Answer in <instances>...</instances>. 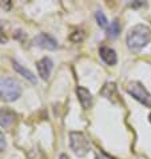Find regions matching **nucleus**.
Masks as SVG:
<instances>
[{"mask_svg": "<svg viewBox=\"0 0 151 159\" xmlns=\"http://www.w3.org/2000/svg\"><path fill=\"white\" fill-rule=\"evenodd\" d=\"M151 40V30L144 24L134 25L127 34V46L132 51L144 48Z\"/></svg>", "mask_w": 151, "mask_h": 159, "instance_id": "1", "label": "nucleus"}, {"mask_svg": "<svg viewBox=\"0 0 151 159\" xmlns=\"http://www.w3.org/2000/svg\"><path fill=\"white\" fill-rule=\"evenodd\" d=\"M96 159H110L108 157H106V155H98Z\"/></svg>", "mask_w": 151, "mask_h": 159, "instance_id": "16", "label": "nucleus"}, {"mask_svg": "<svg viewBox=\"0 0 151 159\" xmlns=\"http://www.w3.org/2000/svg\"><path fill=\"white\" fill-rule=\"evenodd\" d=\"M76 95L79 98V102L83 106V108H90L92 104V95L91 92L84 87H76Z\"/></svg>", "mask_w": 151, "mask_h": 159, "instance_id": "8", "label": "nucleus"}, {"mask_svg": "<svg viewBox=\"0 0 151 159\" xmlns=\"http://www.w3.org/2000/svg\"><path fill=\"white\" fill-rule=\"evenodd\" d=\"M100 58L103 59L106 63L110 64V66H114L115 63H117V54H115V51L112 50V48L110 47H102L100 51Z\"/></svg>", "mask_w": 151, "mask_h": 159, "instance_id": "9", "label": "nucleus"}, {"mask_svg": "<svg viewBox=\"0 0 151 159\" xmlns=\"http://www.w3.org/2000/svg\"><path fill=\"white\" fill-rule=\"evenodd\" d=\"M21 87L12 78H0V99L14 102L20 96Z\"/></svg>", "mask_w": 151, "mask_h": 159, "instance_id": "2", "label": "nucleus"}, {"mask_svg": "<svg viewBox=\"0 0 151 159\" xmlns=\"http://www.w3.org/2000/svg\"><path fill=\"white\" fill-rule=\"evenodd\" d=\"M32 43L35 44V46L40 47V48H46V50H51V51L56 50V47H57L56 40L47 34H39L38 36L34 38Z\"/></svg>", "mask_w": 151, "mask_h": 159, "instance_id": "5", "label": "nucleus"}, {"mask_svg": "<svg viewBox=\"0 0 151 159\" xmlns=\"http://www.w3.org/2000/svg\"><path fill=\"white\" fill-rule=\"evenodd\" d=\"M95 17H96V21H98V24L100 25L102 28H106L108 25V21H107V17L104 16V14L102 11H98L96 12V15H95Z\"/></svg>", "mask_w": 151, "mask_h": 159, "instance_id": "12", "label": "nucleus"}, {"mask_svg": "<svg viewBox=\"0 0 151 159\" xmlns=\"http://www.w3.org/2000/svg\"><path fill=\"white\" fill-rule=\"evenodd\" d=\"M15 119H16V115L12 110H10L8 107H3L0 110V126L3 129H10L14 125Z\"/></svg>", "mask_w": 151, "mask_h": 159, "instance_id": "6", "label": "nucleus"}, {"mask_svg": "<svg viewBox=\"0 0 151 159\" xmlns=\"http://www.w3.org/2000/svg\"><path fill=\"white\" fill-rule=\"evenodd\" d=\"M59 159H68V157L66 155V154H62V155H60V158H59Z\"/></svg>", "mask_w": 151, "mask_h": 159, "instance_id": "17", "label": "nucleus"}, {"mask_svg": "<svg viewBox=\"0 0 151 159\" xmlns=\"http://www.w3.org/2000/svg\"><path fill=\"white\" fill-rule=\"evenodd\" d=\"M70 146L78 157H84L90 151V142L83 132L72 131L70 132Z\"/></svg>", "mask_w": 151, "mask_h": 159, "instance_id": "3", "label": "nucleus"}, {"mask_svg": "<svg viewBox=\"0 0 151 159\" xmlns=\"http://www.w3.org/2000/svg\"><path fill=\"white\" fill-rule=\"evenodd\" d=\"M149 118H150V122H151V114H150V116H149Z\"/></svg>", "mask_w": 151, "mask_h": 159, "instance_id": "18", "label": "nucleus"}, {"mask_svg": "<svg viewBox=\"0 0 151 159\" xmlns=\"http://www.w3.org/2000/svg\"><path fill=\"white\" fill-rule=\"evenodd\" d=\"M52 60L50 58H43L40 59L36 63V68H38V72H39V76L44 80H47L48 76L51 74V70H52Z\"/></svg>", "mask_w": 151, "mask_h": 159, "instance_id": "7", "label": "nucleus"}, {"mask_svg": "<svg viewBox=\"0 0 151 159\" xmlns=\"http://www.w3.org/2000/svg\"><path fill=\"white\" fill-rule=\"evenodd\" d=\"M83 38H84L83 31H78V32H74L72 35H71V40L72 42H82Z\"/></svg>", "mask_w": 151, "mask_h": 159, "instance_id": "13", "label": "nucleus"}, {"mask_svg": "<svg viewBox=\"0 0 151 159\" xmlns=\"http://www.w3.org/2000/svg\"><path fill=\"white\" fill-rule=\"evenodd\" d=\"M7 36H6V34H4V31L2 30V27H0V43H7Z\"/></svg>", "mask_w": 151, "mask_h": 159, "instance_id": "15", "label": "nucleus"}, {"mask_svg": "<svg viewBox=\"0 0 151 159\" xmlns=\"http://www.w3.org/2000/svg\"><path fill=\"white\" fill-rule=\"evenodd\" d=\"M12 64H14V68L16 70L17 72H19L20 75H23V76L27 79V80H30L31 83H36V78H35V75L30 71V70L24 68L23 66H20L17 61H12Z\"/></svg>", "mask_w": 151, "mask_h": 159, "instance_id": "10", "label": "nucleus"}, {"mask_svg": "<svg viewBox=\"0 0 151 159\" xmlns=\"http://www.w3.org/2000/svg\"><path fill=\"white\" fill-rule=\"evenodd\" d=\"M119 34H121V23H119V20L115 19L112 23H110V27H108V36H110V38H117Z\"/></svg>", "mask_w": 151, "mask_h": 159, "instance_id": "11", "label": "nucleus"}, {"mask_svg": "<svg viewBox=\"0 0 151 159\" xmlns=\"http://www.w3.org/2000/svg\"><path fill=\"white\" fill-rule=\"evenodd\" d=\"M4 148H6V138H4L3 132L0 131V152H2Z\"/></svg>", "mask_w": 151, "mask_h": 159, "instance_id": "14", "label": "nucleus"}, {"mask_svg": "<svg viewBox=\"0 0 151 159\" xmlns=\"http://www.w3.org/2000/svg\"><path fill=\"white\" fill-rule=\"evenodd\" d=\"M127 92L130 94L132 98H135L138 102H140L142 104L151 107V95L150 92L146 90L144 86L139 82H131L127 84Z\"/></svg>", "mask_w": 151, "mask_h": 159, "instance_id": "4", "label": "nucleus"}]
</instances>
